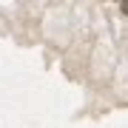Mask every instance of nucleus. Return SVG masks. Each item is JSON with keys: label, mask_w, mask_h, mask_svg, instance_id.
Wrapping results in <instances>:
<instances>
[{"label": "nucleus", "mask_w": 128, "mask_h": 128, "mask_svg": "<svg viewBox=\"0 0 128 128\" xmlns=\"http://www.w3.org/2000/svg\"><path fill=\"white\" fill-rule=\"evenodd\" d=\"M120 6H122V12L128 14V0H120Z\"/></svg>", "instance_id": "1"}]
</instances>
